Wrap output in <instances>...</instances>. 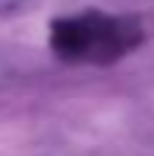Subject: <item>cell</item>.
<instances>
[{
  "mask_svg": "<svg viewBox=\"0 0 154 156\" xmlns=\"http://www.w3.org/2000/svg\"><path fill=\"white\" fill-rule=\"evenodd\" d=\"M50 44L70 64H114L143 44V26L131 17L81 12L52 23Z\"/></svg>",
  "mask_w": 154,
  "mask_h": 156,
  "instance_id": "6da1fadb",
  "label": "cell"
}]
</instances>
